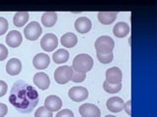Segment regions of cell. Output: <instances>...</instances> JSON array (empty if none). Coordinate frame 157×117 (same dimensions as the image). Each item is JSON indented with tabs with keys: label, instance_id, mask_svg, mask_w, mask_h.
Returning a JSON list of instances; mask_svg holds the SVG:
<instances>
[{
	"label": "cell",
	"instance_id": "cell-1",
	"mask_svg": "<svg viewBox=\"0 0 157 117\" xmlns=\"http://www.w3.org/2000/svg\"><path fill=\"white\" fill-rule=\"evenodd\" d=\"M39 95L36 88L23 80L15 82L10 91L9 101L22 113H29L37 105Z\"/></svg>",
	"mask_w": 157,
	"mask_h": 117
},
{
	"label": "cell",
	"instance_id": "cell-2",
	"mask_svg": "<svg viewBox=\"0 0 157 117\" xmlns=\"http://www.w3.org/2000/svg\"><path fill=\"white\" fill-rule=\"evenodd\" d=\"M93 66V58L87 54H80L73 61V70L81 73H86L91 70Z\"/></svg>",
	"mask_w": 157,
	"mask_h": 117
},
{
	"label": "cell",
	"instance_id": "cell-3",
	"mask_svg": "<svg viewBox=\"0 0 157 117\" xmlns=\"http://www.w3.org/2000/svg\"><path fill=\"white\" fill-rule=\"evenodd\" d=\"M115 46L114 40L108 35H102L98 37L95 41L94 47L98 54H109L112 53Z\"/></svg>",
	"mask_w": 157,
	"mask_h": 117
},
{
	"label": "cell",
	"instance_id": "cell-4",
	"mask_svg": "<svg viewBox=\"0 0 157 117\" xmlns=\"http://www.w3.org/2000/svg\"><path fill=\"white\" fill-rule=\"evenodd\" d=\"M73 68L69 66H62L55 69L54 72V79L58 84H66L69 81H71L73 75Z\"/></svg>",
	"mask_w": 157,
	"mask_h": 117
},
{
	"label": "cell",
	"instance_id": "cell-5",
	"mask_svg": "<svg viewBox=\"0 0 157 117\" xmlns=\"http://www.w3.org/2000/svg\"><path fill=\"white\" fill-rule=\"evenodd\" d=\"M41 33H42L41 26L39 24V23L36 21H33L32 23H29L24 29L25 36H26V38L29 41H36V39H38L39 36L41 35Z\"/></svg>",
	"mask_w": 157,
	"mask_h": 117
},
{
	"label": "cell",
	"instance_id": "cell-6",
	"mask_svg": "<svg viewBox=\"0 0 157 117\" xmlns=\"http://www.w3.org/2000/svg\"><path fill=\"white\" fill-rule=\"evenodd\" d=\"M40 46L43 51L45 52H52L55 50V48L58 46V39L57 36L53 33L45 34L40 41Z\"/></svg>",
	"mask_w": 157,
	"mask_h": 117
},
{
	"label": "cell",
	"instance_id": "cell-7",
	"mask_svg": "<svg viewBox=\"0 0 157 117\" xmlns=\"http://www.w3.org/2000/svg\"><path fill=\"white\" fill-rule=\"evenodd\" d=\"M68 96L72 101L80 102L87 99L88 91L85 87H73L69 90Z\"/></svg>",
	"mask_w": 157,
	"mask_h": 117
},
{
	"label": "cell",
	"instance_id": "cell-8",
	"mask_svg": "<svg viewBox=\"0 0 157 117\" xmlns=\"http://www.w3.org/2000/svg\"><path fill=\"white\" fill-rule=\"evenodd\" d=\"M82 117H100L101 112L98 107L92 104H83L78 108Z\"/></svg>",
	"mask_w": 157,
	"mask_h": 117
},
{
	"label": "cell",
	"instance_id": "cell-9",
	"mask_svg": "<svg viewBox=\"0 0 157 117\" xmlns=\"http://www.w3.org/2000/svg\"><path fill=\"white\" fill-rule=\"evenodd\" d=\"M33 83L38 89L46 90L50 85V78L44 72H37L33 76Z\"/></svg>",
	"mask_w": 157,
	"mask_h": 117
},
{
	"label": "cell",
	"instance_id": "cell-10",
	"mask_svg": "<svg viewBox=\"0 0 157 117\" xmlns=\"http://www.w3.org/2000/svg\"><path fill=\"white\" fill-rule=\"evenodd\" d=\"M122 78H123V74L119 67L113 66V67L108 68L106 70V81L111 83V84L121 83Z\"/></svg>",
	"mask_w": 157,
	"mask_h": 117
},
{
	"label": "cell",
	"instance_id": "cell-11",
	"mask_svg": "<svg viewBox=\"0 0 157 117\" xmlns=\"http://www.w3.org/2000/svg\"><path fill=\"white\" fill-rule=\"evenodd\" d=\"M49 63H50V58H49L48 55H46V54H44V53L37 54V55L34 56L33 60V66L39 70L45 69V68L49 66Z\"/></svg>",
	"mask_w": 157,
	"mask_h": 117
},
{
	"label": "cell",
	"instance_id": "cell-12",
	"mask_svg": "<svg viewBox=\"0 0 157 117\" xmlns=\"http://www.w3.org/2000/svg\"><path fill=\"white\" fill-rule=\"evenodd\" d=\"M124 101L119 97H112L110 99H108L106 101V106L108 110L114 112V113H118V112L122 111L124 109Z\"/></svg>",
	"mask_w": 157,
	"mask_h": 117
},
{
	"label": "cell",
	"instance_id": "cell-13",
	"mask_svg": "<svg viewBox=\"0 0 157 117\" xmlns=\"http://www.w3.org/2000/svg\"><path fill=\"white\" fill-rule=\"evenodd\" d=\"M44 106L50 111H58L61 109L62 107V100L58 96L50 95L48 96L45 101H44Z\"/></svg>",
	"mask_w": 157,
	"mask_h": 117
},
{
	"label": "cell",
	"instance_id": "cell-14",
	"mask_svg": "<svg viewBox=\"0 0 157 117\" xmlns=\"http://www.w3.org/2000/svg\"><path fill=\"white\" fill-rule=\"evenodd\" d=\"M5 40H6V43L9 47L17 48L22 44L23 35L21 34V32L18 30H12L8 32Z\"/></svg>",
	"mask_w": 157,
	"mask_h": 117
},
{
	"label": "cell",
	"instance_id": "cell-15",
	"mask_svg": "<svg viewBox=\"0 0 157 117\" xmlns=\"http://www.w3.org/2000/svg\"><path fill=\"white\" fill-rule=\"evenodd\" d=\"M91 21L86 17H80L75 22V28L80 33H87L91 29Z\"/></svg>",
	"mask_w": 157,
	"mask_h": 117
},
{
	"label": "cell",
	"instance_id": "cell-16",
	"mask_svg": "<svg viewBox=\"0 0 157 117\" xmlns=\"http://www.w3.org/2000/svg\"><path fill=\"white\" fill-rule=\"evenodd\" d=\"M22 70V62L19 58H10L8 62L6 63V72L9 75H18Z\"/></svg>",
	"mask_w": 157,
	"mask_h": 117
},
{
	"label": "cell",
	"instance_id": "cell-17",
	"mask_svg": "<svg viewBox=\"0 0 157 117\" xmlns=\"http://www.w3.org/2000/svg\"><path fill=\"white\" fill-rule=\"evenodd\" d=\"M113 33L118 38L126 37L130 33V26L125 22H119L113 27Z\"/></svg>",
	"mask_w": 157,
	"mask_h": 117
},
{
	"label": "cell",
	"instance_id": "cell-18",
	"mask_svg": "<svg viewBox=\"0 0 157 117\" xmlns=\"http://www.w3.org/2000/svg\"><path fill=\"white\" fill-rule=\"evenodd\" d=\"M77 43H78V37L73 32H67L61 37V44L63 47L73 48L77 45Z\"/></svg>",
	"mask_w": 157,
	"mask_h": 117
},
{
	"label": "cell",
	"instance_id": "cell-19",
	"mask_svg": "<svg viewBox=\"0 0 157 117\" xmlns=\"http://www.w3.org/2000/svg\"><path fill=\"white\" fill-rule=\"evenodd\" d=\"M57 13L55 12H45L41 17V23L45 27H51L57 22Z\"/></svg>",
	"mask_w": 157,
	"mask_h": 117
},
{
	"label": "cell",
	"instance_id": "cell-20",
	"mask_svg": "<svg viewBox=\"0 0 157 117\" xmlns=\"http://www.w3.org/2000/svg\"><path fill=\"white\" fill-rule=\"evenodd\" d=\"M118 12H99L98 20L102 24H111L115 22Z\"/></svg>",
	"mask_w": 157,
	"mask_h": 117
},
{
	"label": "cell",
	"instance_id": "cell-21",
	"mask_svg": "<svg viewBox=\"0 0 157 117\" xmlns=\"http://www.w3.org/2000/svg\"><path fill=\"white\" fill-rule=\"evenodd\" d=\"M29 15L28 12H17L13 17V23L14 26L18 27H22L26 24L29 21Z\"/></svg>",
	"mask_w": 157,
	"mask_h": 117
},
{
	"label": "cell",
	"instance_id": "cell-22",
	"mask_svg": "<svg viewBox=\"0 0 157 117\" xmlns=\"http://www.w3.org/2000/svg\"><path fill=\"white\" fill-rule=\"evenodd\" d=\"M69 57H70V54L66 50V49H59L55 53L53 54L52 58L55 63H64L69 60Z\"/></svg>",
	"mask_w": 157,
	"mask_h": 117
},
{
	"label": "cell",
	"instance_id": "cell-23",
	"mask_svg": "<svg viewBox=\"0 0 157 117\" xmlns=\"http://www.w3.org/2000/svg\"><path fill=\"white\" fill-rule=\"evenodd\" d=\"M103 89L105 92L109 93V94H116V93L120 92L122 89V83H118V84H111V83L107 82L106 80L103 82Z\"/></svg>",
	"mask_w": 157,
	"mask_h": 117
},
{
	"label": "cell",
	"instance_id": "cell-24",
	"mask_svg": "<svg viewBox=\"0 0 157 117\" xmlns=\"http://www.w3.org/2000/svg\"><path fill=\"white\" fill-rule=\"evenodd\" d=\"M34 117H53V112L47 109L45 106H40L34 112Z\"/></svg>",
	"mask_w": 157,
	"mask_h": 117
},
{
	"label": "cell",
	"instance_id": "cell-25",
	"mask_svg": "<svg viewBox=\"0 0 157 117\" xmlns=\"http://www.w3.org/2000/svg\"><path fill=\"white\" fill-rule=\"evenodd\" d=\"M96 56H97V58L98 61L100 62L104 63V65H107V63H109L113 61V53H109V54H98L96 53Z\"/></svg>",
	"mask_w": 157,
	"mask_h": 117
},
{
	"label": "cell",
	"instance_id": "cell-26",
	"mask_svg": "<svg viewBox=\"0 0 157 117\" xmlns=\"http://www.w3.org/2000/svg\"><path fill=\"white\" fill-rule=\"evenodd\" d=\"M86 79V73H81V72H78V71H74L73 72V75L71 80L73 82H76V83H81L83 82Z\"/></svg>",
	"mask_w": 157,
	"mask_h": 117
},
{
	"label": "cell",
	"instance_id": "cell-27",
	"mask_svg": "<svg viewBox=\"0 0 157 117\" xmlns=\"http://www.w3.org/2000/svg\"><path fill=\"white\" fill-rule=\"evenodd\" d=\"M9 27V23L8 21L4 17H0V35H3V34L6 33Z\"/></svg>",
	"mask_w": 157,
	"mask_h": 117
},
{
	"label": "cell",
	"instance_id": "cell-28",
	"mask_svg": "<svg viewBox=\"0 0 157 117\" xmlns=\"http://www.w3.org/2000/svg\"><path fill=\"white\" fill-rule=\"evenodd\" d=\"M55 117H75L74 112L71 109H62L57 113Z\"/></svg>",
	"mask_w": 157,
	"mask_h": 117
},
{
	"label": "cell",
	"instance_id": "cell-29",
	"mask_svg": "<svg viewBox=\"0 0 157 117\" xmlns=\"http://www.w3.org/2000/svg\"><path fill=\"white\" fill-rule=\"evenodd\" d=\"M8 49L3 44H0V62L6 60L8 57Z\"/></svg>",
	"mask_w": 157,
	"mask_h": 117
},
{
	"label": "cell",
	"instance_id": "cell-30",
	"mask_svg": "<svg viewBox=\"0 0 157 117\" xmlns=\"http://www.w3.org/2000/svg\"><path fill=\"white\" fill-rule=\"evenodd\" d=\"M7 89H8L7 83L2 81V80H0V98L4 97L7 94Z\"/></svg>",
	"mask_w": 157,
	"mask_h": 117
},
{
	"label": "cell",
	"instance_id": "cell-31",
	"mask_svg": "<svg viewBox=\"0 0 157 117\" xmlns=\"http://www.w3.org/2000/svg\"><path fill=\"white\" fill-rule=\"evenodd\" d=\"M8 112V107L5 104L0 102V117H5Z\"/></svg>",
	"mask_w": 157,
	"mask_h": 117
},
{
	"label": "cell",
	"instance_id": "cell-32",
	"mask_svg": "<svg viewBox=\"0 0 157 117\" xmlns=\"http://www.w3.org/2000/svg\"><path fill=\"white\" fill-rule=\"evenodd\" d=\"M131 105H132V101L131 100L128 101L125 104V105H124V109L126 110V112L129 115H131Z\"/></svg>",
	"mask_w": 157,
	"mask_h": 117
},
{
	"label": "cell",
	"instance_id": "cell-33",
	"mask_svg": "<svg viewBox=\"0 0 157 117\" xmlns=\"http://www.w3.org/2000/svg\"><path fill=\"white\" fill-rule=\"evenodd\" d=\"M105 117H116V116H114V115H106Z\"/></svg>",
	"mask_w": 157,
	"mask_h": 117
}]
</instances>
